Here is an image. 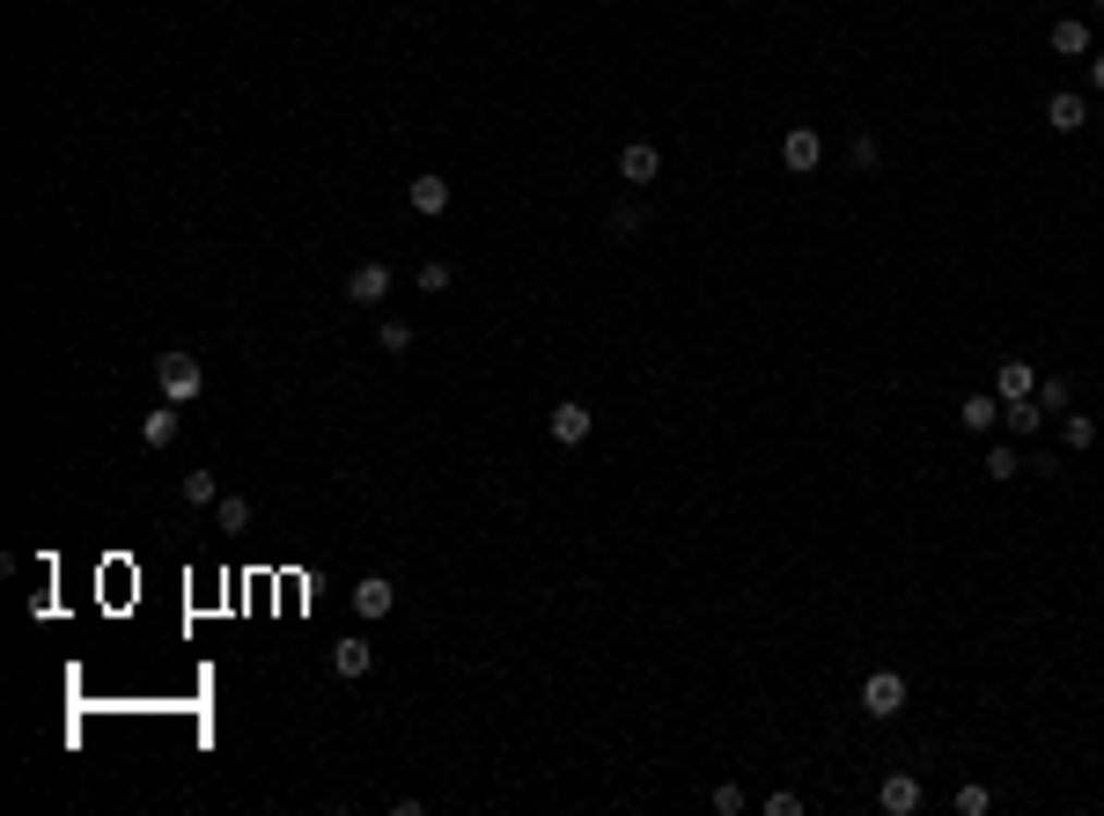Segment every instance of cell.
Segmentation results:
<instances>
[{
	"label": "cell",
	"instance_id": "cell-9",
	"mask_svg": "<svg viewBox=\"0 0 1104 816\" xmlns=\"http://www.w3.org/2000/svg\"><path fill=\"white\" fill-rule=\"evenodd\" d=\"M405 199H413V213H428V221H434V213H450V199H457V191H450V177H434V170H428V177L405 184Z\"/></svg>",
	"mask_w": 1104,
	"mask_h": 816
},
{
	"label": "cell",
	"instance_id": "cell-5",
	"mask_svg": "<svg viewBox=\"0 0 1104 816\" xmlns=\"http://www.w3.org/2000/svg\"><path fill=\"white\" fill-rule=\"evenodd\" d=\"M618 177L634 184V191H648V184L663 177V154H655V140H626V148H618Z\"/></svg>",
	"mask_w": 1104,
	"mask_h": 816
},
{
	"label": "cell",
	"instance_id": "cell-14",
	"mask_svg": "<svg viewBox=\"0 0 1104 816\" xmlns=\"http://www.w3.org/2000/svg\"><path fill=\"white\" fill-rule=\"evenodd\" d=\"M1045 45H1053L1060 60H1090V23H1075V15H1068V23L1045 30Z\"/></svg>",
	"mask_w": 1104,
	"mask_h": 816
},
{
	"label": "cell",
	"instance_id": "cell-22",
	"mask_svg": "<svg viewBox=\"0 0 1104 816\" xmlns=\"http://www.w3.org/2000/svg\"><path fill=\"white\" fill-rule=\"evenodd\" d=\"M986 809H994V787H986V780L957 787V816H986Z\"/></svg>",
	"mask_w": 1104,
	"mask_h": 816
},
{
	"label": "cell",
	"instance_id": "cell-23",
	"mask_svg": "<svg viewBox=\"0 0 1104 816\" xmlns=\"http://www.w3.org/2000/svg\"><path fill=\"white\" fill-rule=\"evenodd\" d=\"M376 346H383V354H405V346H413V324L383 317V324H376Z\"/></svg>",
	"mask_w": 1104,
	"mask_h": 816
},
{
	"label": "cell",
	"instance_id": "cell-3",
	"mask_svg": "<svg viewBox=\"0 0 1104 816\" xmlns=\"http://www.w3.org/2000/svg\"><path fill=\"white\" fill-rule=\"evenodd\" d=\"M781 162H788V177H810V170L825 162V140H818V125H788V133H781Z\"/></svg>",
	"mask_w": 1104,
	"mask_h": 816
},
{
	"label": "cell",
	"instance_id": "cell-21",
	"mask_svg": "<svg viewBox=\"0 0 1104 816\" xmlns=\"http://www.w3.org/2000/svg\"><path fill=\"white\" fill-rule=\"evenodd\" d=\"M1016 471H1023V456H1016L1009 442H994V449H986V479H994V485H1009Z\"/></svg>",
	"mask_w": 1104,
	"mask_h": 816
},
{
	"label": "cell",
	"instance_id": "cell-29",
	"mask_svg": "<svg viewBox=\"0 0 1104 816\" xmlns=\"http://www.w3.org/2000/svg\"><path fill=\"white\" fill-rule=\"evenodd\" d=\"M1090 96H1104V52H1090Z\"/></svg>",
	"mask_w": 1104,
	"mask_h": 816
},
{
	"label": "cell",
	"instance_id": "cell-30",
	"mask_svg": "<svg viewBox=\"0 0 1104 816\" xmlns=\"http://www.w3.org/2000/svg\"><path fill=\"white\" fill-rule=\"evenodd\" d=\"M1097 8H1104V0H1097Z\"/></svg>",
	"mask_w": 1104,
	"mask_h": 816
},
{
	"label": "cell",
	"instance_id": "cell-27",
	"mask_svg": "<svg viewBox=\"0 0 1104 816\" xmlns=\"http://www.w3.org/2000/svg\"><path fill=\"white\" fill-rule=\"evenodd\" d=\"M847 154H855V170H876V154H884V148H876V133H855V148H847Z\"/></svg>",
	"mask_w": 1104,
	"mask_h": 816
},
{
	"label": "cell",
	"instance_id": "cell-24",
	"mask_svg": "<svg viewBox=\"0 0 1104 816\" xmlns=\"http://www.w3.org/2000/svg\"><path fill=\"white\" fill-rule=\"evenodd\" d=\"M744 809H751V794H744L736 780H722V787H714V816H744Z\"/></svg>",
	"mask_w": 1104,
	"mask_h": 816
},
{
	"label": "cell",
	"instance_id": "cell-1",
	"mask_svg": "<svg viewBox=\"0 0 1104 816\" xmlns=\"http://www.w3.org/2000/svg\"><path fill=\"white\" fill-rule=\"evenodd\" d=\"M155 383H162L170 405H192L207 391V368H199V354H155Z\"/></svg>",
	"mask_w": 1104,
	"mask_h": 816
},
{
	"label": "cell",
	"instance_id": "cell-4",
	"mask_svg": "<svg viewBox=\"0 0 1104 816\" xmlns=\"http://www.w3.org/2000/svg\"><path fill=\"white\" fill-rule=\"evenodd\" d=\"M383 295H391V265H383V258H361V265L346 272V302L354 309H376Z\"/></svg>",
	"mask_w": 1104,
	"mask_h": 816
},
{
	"label": "cell",
	"instance_id": "cell-10",
	"mask_svg": "<svg viewBox=\"0 0 1104 816\" xmlns=\"http://www.w3.org/2000/svg\"><path fill=\"white\" fill-rule=\"evenodd\" d=\"M876 809H884V816H913L920 809V780H913V772H891V780L876 787Z\"/></svg>",
	"mask_w": 1104,
	"mask_h": 816
},
{
	"label": "cell",
	"instance_id": "cell-16",
	"mask_svg": "<svg viewBox=\"0 0 1104 816\" xmlns=\"http://www.w3.org/2000/svg\"><path fill=\"white\" fill-rule=\"evenodd\" d=\"M1002 420H1009V434H1039L1053 412H1045L1039 397H1016V405H1002Z\"/></svg>",
	"mask_w": 1104,
	"mask_h": 816
},
{
	"label": "cell",
	"instance_id": "cell-18",
	"mask_svg": "<svg viewBox=\"0 0 1104 816\" xmlns=\"http://www.w3.org/2000/svg\"><path fill=\"white\" fill-rule=\"evenodd\" d=\"M214 522H221V530H250V493H221Z\"/></svg>",
	"mask_w": 1104,
	"mask_h": 816
},
{
	"label": "cell",
	"instance_id": "cell-26",
	"mask_svg": "<svg viewBox=\"0 0 1104 816\" xmlns=\"http://www.w3.org/2000/svg\"><path fill=\"white\" fill-rule=\"evenodd\" d=\"M766 816H802V794H796V787H773V794H766Z\"/></svg>",
	"mask_w": 1104,
	"mask_h": 816
},
{
	"label": "cell",
	"instance_id": "cell-11",
	"mask_svg": "<svg viewBox=\"0 0 1104 816\" xmlns=\"http://www.w3.org/2000/svg\"><path fill=\"white\" fill-rule=\"evenodd\" d=\"M1031 391H1039V368H1031V361H1002V368H994V397H1002V405H1016V397H1031Z\"/></svg>",
	"mask_w": 1104,
	"mask_h": 816
},
{
	"label": "cell",
	"instance_id": "cell-17",
	"mask_svg": "<svg viewBox=\"0 0 1104 816\" xmlns=\"http://www.w3.org/2000/svg\"><path fill=\"white\" fill-rule=\"evenodd\" d=\"M1031 397H1039L1045 412H1068V405H1075V383H1068V375H1039V391H1031Z\"/></svg>",
	"mask_w": 1104,
	"mask_h": 816
},
{
	"label": "cell",
	"instance_id": "cell-19",
	"mask_svg": "<svg viewBox=\"0 0 1104 816\" xmlns=\"http://www.w3.org/2000/svg\"><path fill=\"white\" fill-rule=\"evenodd\" d=\"M184 500H192V508H214L221 479H214V471H184Z\"/></svg>",
	"mask_w": 1104,
	"mask_h": 816
},
{
	"label": "cell",
	"instance_id": "cell-20",
	"mask_svg": "<svg viewBox=\"0 0 1104 816\" xmlns=\"http://www.w3.org/2000/svg\"><path fill=\"white\" fill-rule=\"evenodd\" d=\"M1060 442H1068V449H1097V420H1090V412H1068V420H1060Z\"/></svg>",
	"mask_w": 1104,
	"mask_h": 816
},
{
	"label": "cell",
	"instance_id": "cell-25",
	"mask_svg": "<svg viewBox=\"0 0 1104 816\" xmlns=\"http://www.w3.org/2000/svg\"><path fill=\"white\" fill-rule=\"evenodd\" d=\"M450 280H457V272L442 265V258H428V265H420V295H442V287H450Z\"/></svg>",
	"mask_w": 1104,
	"mask_h": 816
},
{
	"label": "cell",
	"instance_id": "cell-15",
	"mask_svg": "<svg viewBox=\"0 0 1104 816\" xmlns=\"http://www.w3.org/2000/svg\"><path fill=\"white\" fill-rule=\"evenodd\" d=\"M177 426H184V412L162 397V412H148V420H140V442H148V449H170V442H177Z\"/></svg>",
	"mask_w": 1104,
	"mask_h": 816
},
{
	"label": "cell",
	"instance_id": "cell-8",
	"mask_svg": "<svg viewBox=\"0 0 1104 816\" xmlns=\"http://www.w3.org/2000/svg\"><path fill=\"white\" fill-rule=\"evenodd\" d=\"M1045 125H1053V133H1082V125H1090V96H1075V89L1045 96Z\"/></svg>",
	"mask_w": 1104,
	"mask_h": 816
},
{
	"label": "cell",
	"instance_id": "cell-6",
	"mask_svg": "<svg viewBox=\"0 0 1104 816\" xmlns=\"http://www.w3.org/2000/svg\"><path fill=\"white\" fill-rule=\"evenodd\" d=\"M552 442H560V449H582V442H589V426H597V412H589V405H575V397H567V405H552Z\"/></svg>",
	"mask_w": 1104,
	"mask_h": 816
},
{
	"label": "cell",
	"instance_id": "cell-12",
	"mask_svg": "<svg viewBox=\"0 0 1104 816\" xmlns=\"http://www.w3.org/2000/svg\"><path fill=\"white\" fill-rule=\"evenodd\" d=\"M368 669H376V647H368V640H339V647H332V677H339V684H354V677H368Z\"/></svg>",
	"mask_w": 1104,
	"mask_h": 816
},
{
	"label": "cell",
	"instance_id": "cell-7",
	"mask_svg": "<svg viewBox=\"0 0 1104 816\" xmlns=\"http://www.w3.org/2000/svg\"><path fill=\"white\" fill-rule=\"evenodd\" d=\"M354 610H361V618H391V610H398V581H391V574H361V581H354Z\"/></svg>",
	"mask_w": 1104,
	"mask_h": 816
},
{
	"label": "cell",
	"instance_id": "cell-28",
	"mask_svg": "<svg viewBox=\"0 0 1104 816\" xmlns=\"http://www.w3.org/2000/svg\"><path fill=\"white\" fill-rule=\"evenodd\" d=\"M612 236H626V243L641 236V207H618V213H612Z\"/></svg>",
	"mask_w": 1104,
	"mask_h": 816
},
{
	"label": "cell",
	"instance_id": "cell-2",
	"mask_svg": "<svg viewBox=\"0 0 1104 816\" xmlns=\"http://www.w3.org/2000/svg\"><path fill=\"white\" fill-rule=\"evenodd\" d=\"M861 714H869V721H898V714H906V677H898V669H869V677H861Z\"/></svg>",
	"mask_w": 1104,
	"mask_h": 816
},
{
	"label": "cell",
	"instance_id": "cell-13",
	"mask_svg": "<svg viewBox=\"0 0 1104 816\" xmlns=\"http://www.w3.org/2000/svg\"><path fill=\"white\" fill-rule=\"evenodd\" d=\"M994 420H1002V397H986V391H972L965 405H957V426H965V434H994Z\"/></svg>",
	"mask_w": 1104,
	"mask_h": 816
}]
</instances>
